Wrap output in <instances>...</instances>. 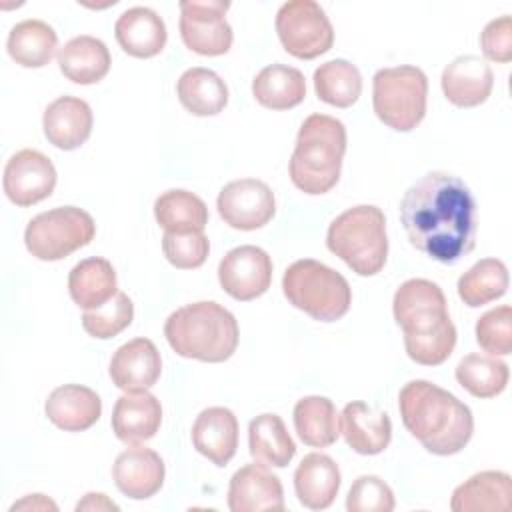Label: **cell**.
Wrapping results in <instances>:
<instances>
[{
	"mask_svg": "<svg viewBox=\"0 0 512 512\" xmlns=\"http://www.w3.org/2000/svg\"><path fill=\"white\" fill-rule=\"evenodd\" d=\"M400 222L410 244L442 264H456L476 246L474 196L444 170L424 174L404 192Z\"/></svg>",
	"mask_w": 512,
	"mask_h": 512,
	"instance_id": "obj_1",
	"label": "cell"
},
{
	"mask_svg": "<svg viewBox=\"0 0 512 512\" xmlns=\"http://www.w3.org/2000/svg\"><path fill=\"white\" fill-rule=\"evenodd\" d=\"M396 324L404 332V348L410 360L422 366L446 362L456 346V326L448 314L442 288L426 278L402 282L392 300Z\"/></svg>",
	"mask_w": 512,
	"mask_h": 512,
	"instance_id": "obj_2",
	"label": "cell"
},
{
	"mask_svg": "<svg viewBox=\"0 0 512 512\" xmlns=\"http://www.w3.org/2000/svg\"><path fill=\"white\" fill-rule=\"evenodd\" d=\"M398 410L406 430L436 456L458 454L472 438L470 408L428 380L404 384L398 394Z\"/></svg>",
	"mask_w": 512,
	"mask_h": 512,
	"instance_id": "obj_3",
	"label": "cell"
},
{
	"mask_svg": "<svg viewBox=\"0 0 512 512\" xmlns=\"http://www.w3.org/2000/svg\"><path fill=\"white\" fill-rule=\"evenodd\" d=\"M170 348L182 358L224 362L238 346V322L230 310L212 300H200L174 310L164 324Z\"/></svg>",
	"mask_w": 512,
	"mask_h": 512,
	"instance_id": "obj_4",
	"label": "cell"
},
{
	"mask_svg": "<svg viewBox=\"0 0 512 512\" xmlns=\"http://www.w3.org/2000/svg\"><path fill=\"white\" fill-rule=\"evenodd\" d=\"M344 152V124L328 114H310L298 130L288 164L292 184L310 196L330 192L340 180Z\"/></svg>",
	"mask_w": 512,
	"mask_h": 512,
	"instance_id": "obj_5",
	"label": "cell"
},
{
	"mask_svg": "<svg viewBox=\"0 0 512 512\" xmlns=\"http://www.w3.org/2000/svg\"><path fill=\"white\" fill-rule=\"evenodd\" d=\"M326 246L358 276L378 274L388 256L386 218L374 204H358L332 220Z\"/></svg>",
	"mask_w": 512,
	"mask_h": 512,
	"instance_id": "obj_6",
	"label": "cell"
},
{
	"mask_svg": "<svg viewBox=\"0 0 512 512\" xmlns=\"http://www.w3.org/2000/svg\"><path fill=\"white\" fill-rule=\"evenodd\" d=\"M282 292L294 308L318 322L340 320L352 304L348 280L334 268L312 258L296 260L286 268Z\"/></svg>",
	"mask_w": 512,
	"mask_h": 512,
	"instance_id": "obj_7",
	"label": "cell"
},
{
	"mask_svg": "<svg viewBox=\"0 0 512 512\" xmlns=\"http://www.w3.org/2000/svg\"><path fill=\"white\" fill-rule=\"evenodd\" d=\"M426 96L428 78L418 66L380 68L372 78L374 114L396 132H410L422 122Z\"/></svg>",
	"mask_w": 512,
	"mask_h": 512,
	"instance_id": "obj_8",
	"label": "cell"
},
{
	"mask_svg": "<svg viewBox=\"0 0 512 512\" xmlns=\"http://www.w3.org/2000/svg\"><path fill=\"white\" fill-rule=\"evenodd\" d=\"M96 224L92 216L78 206H58L36 214L26 230L24 244L28 252L44 262H56L94 240Z\"/></svg>",
	"mask_w": 512,
	"mask_h": 512,
	"instance_id": "obj_9",
	"label": "cell"
},
{
	"mask_svg": "<svg viewBox=\"0 0 512 512\" xmlns=\"http://www.w3.org/2000/svg\"><path fill=\"white\" fill-rule=\"evenodd\" d=\"M276 34L288 54L312 60L334 44V28L324 8L314 0H288L276 12Z\"/></svg>",
	"mask_w": 512,
	"mask_h": 512,
	"instance_id": "obj_10",
	"label": "cell"
},
{
	"mask_svg": "<svg viewBox=\"0 0 512 512\" xmlns=\"http://www.w3.org/2000/svg\"><path fill=\"white\" fill-rule=\"evenodd\" d=\"M180 36L186 48L200 56H222L230 50L234 34L226 20L228 2L220 0H182Z\"/></svg>",
	"mask_w": 512,
	"mask_h": 512,
	"instance_id": "obj_11",
	"label": "cell"
},
{
	"mask_svg": "<svg viewBox=\"0 0 512 512\" xmlns=\"http://www.w3.org/2000/svg\"><path fill=\"white\" fill-rule=\"evenodd\" d=\"M220 218L236 230H256L266 226L276 214V198L272 188L256 178H240L228 182L218 198Z\"/></svg>",
	"mask_w": 512,
	"mask_h": 512,
	"instance_id": "obj_12",
	"label": "cell"
},
{
	"mask_svg": "<svg viewBox=\"0 0 512 512\" xmlns=\"http://www.w3.org/2000/svg\"><path fill=\"white\" fill-rule=\"evenodd\" d=\"M218 282L222 290L234 300H254L270 288L272 258L258 246H236L228 250L220 260Z\"/></svg>",
	"mask_w": 512,
	"mask_h": 512,
	"instance_id": "obj_13",
	"label": "cell"
},
{
	"mask_svg": "<svg viewBox=\"0 0 512 512\" xmlns=\"http://www.w3.org/2000/svg\"><path fill=\"white\" fill-rule=\"evenodd\" d=\"M2 186L12 204L26 208L54 192L56 168L46 154L34 148H24L12 154L6 162Z\"/></svg>",
	"mask_w": 512,
	"mask_h": 512,
	"instance_id": "obj_14",
	"label": "cell"
},
{
	"mask_svg": "<svg viewBox=\"0 0 512 512\" xmlns=\"http://www.w3.org/2000/svg\"><path fill=\"white\" fill-rule=\"evenodd\" d=\"M228 508L232 512L284 510L280 478L260 462L238 468L230 478Z\"/></svg>",
	"mask_w": 512,
	"mask_h": 512,
	"instance_id": "obj_15",
	"label": "cell"
},
{
	"mask_svg": "<svg viewBox=\"0 0 512 512\" xmlns=\"http://www.w3.org/2000/svg\"><path fill=\"white\" fill-rule=\"evenodd\" d=\"M164 472V460L160 454L138 444L120 452L112 464L116 488L132 500H146L154 496L164 484Z\"/></svg>",
	"mask_w": 512,
	"mask_h": 512,
	"instance_id": "obj_16",
	"label": "cell"
},
{
	"mask_svg": "<svg viewBox=\"0 0 512 512\" xmlns=\"http://www.w3.org/2000/svg\"><path fill=\"white\" fill-rule=\"evenodd\" d=\"M162 372V358L150 338H134L112 354L110 378L124 392H142L152 388Z\"/></svg>",
	"mask_w": 512,
	"mask_h": 512,
	"instance_id": "obj_17",
	"label": "cell"
},
{
	"mask_svg": "<svg viewBox=\"0 0 512 512\" xmlns=\"http://www.w3.org/2000/svg\"><path fill=\"white\" fill-rule=\"evenodd\" d=\"M440 84L450 104L458 108H474L488 100L494 86V74L484 58L464 54L446 64Z\"/></svg>",
	"mask_w": 512,
	"mask_h": 512,
	"instance_id": "obj_18",
	"label": "cell"
},
{
	"mask_svg": "<svg viewBox=\"0 0 512 512\" xmlns=\"http://www.w3.org/2000/svg\"><path fill=\"white\" fill-rule=\"evenodd\" d=\"M92 108L76 96H60L50 102L42 116L48 142L60 150L80 148L92 134Z\"/></svg>",
	"mask_w": 512,
	"mask_h": 512,
	"instance_id": "obj_19",
	"label": "cell"
},
{
	"mask_svg": "<svg viewBox=\"0 0 512 512\" xmlns=\"http://www.w3.org/2000/svg\"><path fill=\"white\" fill-rule=\"evenodd\" d=\"M340 432L354 452L374 456L388 448L392 422L386 412L374 410L362 400H354L348 402L340 414Z\"/></svg>",
	"mask_w": 512,
	"mask_h": 512,
	"instance_id": "obj_20",
	"label": "cell"
},
{
	"mask_svg": "<svg viewBox=\"0 0 512 512\" xmlns=\"http://www.w3.org/2000/svg\"><path fill=\"white\" fill-rule=\"evenodd\" d=\"M44 412L56 428L64 432H82L100 420L102 400L88 386L64 384L48 394Z\"/></svg>",
	"mask_w": 512,
	"mask_h": 512,
	"instance_id": "obj_21",
	"label": "cell"
},
{
	"mask_svg": "<svg viewBox=\"0 0 512 512\" xmlns=\"http://www.w3.org/2000/svg\"><path fill=\"white\" fill-rule=\"evenodd\" d=\"M192 444L216 466H226L238 448V420L224 406L202 410L192 424Z\"/></svg>",
	"mask_w": 512,
	"mask_h": 512,
	"instance_id": "obj_22",
	"label": "cell"
},
{
	"mask_svg": "<svg viewBox=\"0 0 512 512\" xmlns=\"http://www.w3.org/2000/svg\"><path fill=\"white\" fill-rule=\"evenodd\" d=\"M162 424L160 400L148 390L122 394L112 410V430L124 444H140L156 436Z\"/></svg>",
	"mask_w": 512,
	"mask_h": 512,
	"instance_id": "obj_23",
	"label": "cell"
},
{
	"mask_svg": "<svg viewBox=\"0 0 512 512\" xmlns=\"http://www.w3.org/2000/svg\"><path fill=\"white\" fill-rule=\"evenodd\" d=\"M114 36L120 48L134 58H152L160 54L168 40L164 20L146 6L124 10L114 24Z\"/></svg>",
	"mask_w": 512,
	"mask_h": 512,
	"instance_id": "obj_24",
	"label": "cell"
},
{
	"mask_svg": "<svg viewBox=\"0 0 512 512\" xmlns=\"http://www.w3.org/2000/svg\"><path fill=\"white\" fill-rule=\"evenodd\" d=\"M340 480V468L328 454H306L294 472L298 502L308 510H326L338 496Z\"/></svg>",
	"mask_w": 512,
	"mask_h": 512,
	"instance_id": "obj_25",
	"label": "cell"
},
{
	"mask_svg": "<svg viewBox=\"0 0 512 512\" xmlns=\"http://www.w3.org/2000/svg\"><path fill=\"white\" fill-rule=\"evenodd\" d=\"M512 502V478L500 470H484L470 476L452 492L454 512H506Z\"/></svg>",
	"mask_w": 512,
	"mask_h": 512,
	"instance_id": "obj_26",
	"label": "cell"
},
{
	"mask_svg": "<svg viewBox=\"0 0 512 512\" xmlns=\"http://www.w3.org/2000/svg\"><path fill=\"white\" fill-rule=\"evenodd\" d=\"M60 72L74 84H96L100 82L112 64L106 44L88 34L70 38L56 54Z\"/></svg>",
	"mask_w": 512,
	"mask_h": 512,
	"instance_id": "obj_27",
	"label": "cell"
},
{
	"mask_svg": "<svg viewBox=\"0 0 512 512\" xmlns=\"http://www.w3.org/2000/svg\"><path fill=\"white\" fill-rule=\"evenodd\" d=\"M68 292L84 310L104 306L118 292L114 266L100 256L80 260L68 274Z\"/></svg>",
	"mask_w": 512,
	"mask_h": 512,
	"instance_id": "obj_28",
	"label": "cell"
},
{
	"mask_svg": "<svg viewBox=\"0 0 512 512\" xmlns=\"http://www.w3.org/2000/svg\"><path fill=\"white\" fill-rule=\"evenodd\" d=\"M252 94L264 108L288 110L304 100L306 80L298 68L276 62L254 76Z\"/></svg>",
	"mask_w": 512,
	"mask_h": 512,
	"instance_id": "obj_29",
	"label": "cell"
},
{
	"mask_svg": "<svg viewBox=\"0 0 512 512\" xmlns=\"http://www.w3.org/2000/svg\"><path fill=\"white\" fill-rule=\"evenodd\" d=\"M180 104L194 116H216L228 104L226 82L210 68H188L176 82Z\"/></svg>",
	"mask_w": 512,
	"mask_h": 512,
	"instance_id": "obj_30",
	"label": "cell"
},
{
	"mask_svg": "<svg viewBox=\"0 0 512 512\" xmlns=\"http://www.w3.org/2000/svg\"><path fill=\"white\" fill-rule=\"evenodd\" d=\"M248 448L256 462L274 468L288 466L296 454V444L282 418L272 412H264L248 424Z\"/></svg>",
	"mask_w": 512,
	"mask_h": 512,
	"instance_id": "obj_31",
	"label": "cell"
},
{
	"mask_svg": "<svg viewBox=\"0 0 512 512\" xmlns=\"http://www.w3.org/2000/svg\"><path fill=\"white\" fill-rule=\"evenodd\" d=\"M56 46V30L48 22L36 18H28L14 24L6 40V50L10 58L24 68L46 66L52 60Z\"/></svg>",
	"mask_w": 512,
	"mask_h": 512,
	"instance_id": "obj_32",
	"label": "cell"
},
{
	"mask_svg": "<svg viewBox=\"0 0 512 512\" xmlns=\"http://www.w3.org/2000/svg\"><path fill=\"white\" fill-rule=\"evenodd\" d=\"M294 428L300 440L314 448H326L340 436L336 406L326 396H304L294 406Z\"/></svg>",
	"mask_w": 512,
	"mask_h": 512,
	"instance_id": "obj_33",
	"label": "cell"
},
{
	"mask_svg": "<svg viewBox=\"0 0 512 512\" xmlns=\"http://www.w3.org/2000/svg\"><path fill=\"white\" fill-rule=\"evenodd\" d=\"M154 218L164 232H202L208 224V208L194 192L174 188L154 200Z\"/></svg>",
	"mask_w": 512,
	"mask_h": 512,
	"instance_id": "obj_34",
	"label": "cell"
},
{
	"mask_svg": "<svg viewBox=\"0 0 512 512\" xmlns=\"http://www.w3.org/2000/svg\"><path fill=\"white\" fill-rule=\"evenodd\" d=\"M312 80L316 96L336 108H350L362 94L360 70L344 58H334L320 64L314 70Z\"/></svg>",
	"mask_w": 512,
	"mask_h": 512,
	"instance_id": "obj_35",
	"label": "cell"
},
{
	"mask_svg": "<svg viewBox=\"0 0 512 512\" xmlns=\"http://www.w3.org/2000/svg\"><path fill=\"white\" fill-rule=\"evenodd\" d=\"M458 296L470 306L478 308L502 298L508 290V268L498 258H482L458 278Z\"/></svg>",
	"mask_w": 512,
	"mask_h": 512,
	"instance_id": "obj_36",
	"label": "cell"
},
{
	"mask_svg": "<svg viewBox=\"0 0 512 512\" xmlns=\"http://www.w3.org/2000/svg\"><path fill=\"white\" fill-rule=\"evenodd\" d=\"M510 378L508 364L490 354H466L456 366L458 384L476 398H494Z\"/></svg>",
	"mask_w": 512,
	"mask_h": 512,
	"instance_id": "obj_37",
	"label": "cell"
},
{
	"mask_svg": "<svg viewBox=\"0 0 512 512\" xmlns=\"http://www.w3.org/2000/svg\"><path fill=\"white\" fill-rule=\"evenodd\" d=\"M134 304L126 292H116L104 306L86 310L82 314V328L86 334L98 340H108L118 336L124 328L132 324Z\"/></svg>",
	"mask_w": 512,
	"mask_h": 512,
	"instance_id": "obj_38",
	"label": "cell"
},
{
	"mask_svg": "<svg viewBox=\"0 0 512 512\" xmlns=\"http://www.w3.org/2000/svg\"><path fill=\"white\" fill-rule=\"evenodd\" d=\"M476 342L490 356L512 352V308L508 304L484 312L476 322Z\"/></svg>",
	"mask_w": 512,
	"mask_h": 512,
	"instance_id": "obj_39",
	"label": "cell"
},
{
	"mask_svg": "<svg viewBox=\"0 0 512 512\" xmlns=\"http://www.w3.org/2000/svg\"><path fill=\"white\" fill-rule=\"evenodd\" d=\"M162 252L172 266L192 270L206 262L210 242L204 232H164Z\"/></svg>",
	"mask_w": 512,
	"mask_h": 512,
	"instance_id": "obj_40",
	"label": "cell"
},
{
	"mask_svg": "<svg viewBox=\"0 0 512 512\" xmlns=\"http://www.w3.org/2000/svg\"><path fill=\"white\" fill-rule=\"evenodd\" d=\"M394 504L392 488L374 474L358 476L346 496L348 512H392Z\"/></svg>",
	"mask_w": 512,
	"mask_h": 512,
	"instance_id": "obj_41",
	"label": "cell"
},
{
	"mask_svg": "<svg viewBox=\"0 0 512 512\" xmlns=\"http://www.w3.org/2000/svg\"><path fill=\"white\" fill-rule=\"evenodd\" d=\"M480 48L492 62L512 60V18L508 14L490 20L480 34Z\"/></svg>",
	"mask_w": 512,
	"mask_h": 512,
	"instance_id": "obj_42",
	"label": "cell"
},
{
	"mask_svg": "<svg viewBox=\"0 0 512 512\" xmlns=\"http://www.w3.org/2000/svg\"><path fill=\"white\" fill-rule=\"evenodd\" d=\"M76 510H118V504L112 502L106 494L102 492H88L78 504Z\"/></svg>",
	"mask_w": 512,
	"mask_h": 512,
	"instance_id": "obj_43",
	"label": "cell"
},
{
	"mask_svg": "<svg viewBox=\"0 0 512 512\" xmlns=\"http://www.w3.org/2000/svg\"><path fill=\"white\" fill-rule=\"evenodd\" d=\"M22 508H26V510H58V506L52 502V500H48L44 494H28L24 500H20V502H16V504H12V512L14 510H22Z\"/></svg>",
	"mask_w": 512,
	"mask_h": 512,
	"instance_id": "obj_44",
	"label": "cell"
}]
</instances>
